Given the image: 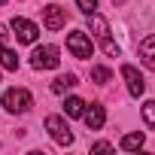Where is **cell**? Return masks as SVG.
I'll return each mask as SVG.
<instances>
[{
    "label": "cell",
    "instance_id": "1",
    "mask_svg": "<svg viewBox=\"0 0 155 155\" xmlns=\"http://www.w3.org/2000/svg\"><path fill=\"white\" fill-rule=\"evenodd\" d=\"M34 107V97L28 88H9L3 91V110L6 113H28Z\"/></svg>",
    "mask_w": 155,
    "mask_h": 155
},
{
    "label": "cell",
    "instance_id": "2",
    "mask_svg": "<svg viewBox=\"0 0 155 155\" xmlns=\"http://www.w3.org/2000/svg\"><path fill=\"white\" fill-rule=\"evenodd\" d=\"M58 64H61L58 46H40V49H34V55H31V67H34V70H55Z\"/></svg>",
    "mask_w": 155,
    "mask_h": 155
},
{
    "label": "cell",
    "instance_id": "3",
    "mask_svg": "<svg viewBox=\"0 0 155 155\" xmlns=\"http://www.w3.org/2000/svg\"><path fill=\"white\" fill-rule=\"evenodd\" d=\"M46 131L52 134V140L58 146H70L73 143V134H70V128H67V122L61 116H46Z\"/></svg>",
    "mask_w": 155,
    "mask_h": 155
},
{
    "label": "cell",
    "instance_id": "4",
    "mask_svg": "<svg viewBox=\"0 0 155 155\" xmlns=\"http://www.w3.org/2000/svg\"><path fill=\"white\" fill-rule=\"evenodd\" d=\"M67 49L73 52V58H91V40H88L82 31L67 34Z\"/></svg>",
    "mask_w": 155,
    "mask_h": 155
},
{
    "label": "cell",
    "instance_id": "5",
    "mask_svg": "<svg viewBox=\"0 0 155 155\" xmlns=\"http://www.w3.org/2000/svg\"><path fill=\"white\" fill-rule=\"evenodd\" d=\"M12 31H15V40H18V43H34V40L40 37V28H37L34 21L21 18V15L12 18Z\"/></svg>",
    "mask_w": 155,
    "mask_h": 155
},
{
    "label": "cell",
    "instance_id": "6",
    "mask_svg": "<svg viewBox=\"0 0 155 155\" xmlns=\"http://www.w3.org/2000/svg\"><path fill=\"white\" fill-rule=\"evenodd\" d=\"M122 76H125V82H128V94H131V97H143L146 82H143L140 70H137V67H131V64H125V67H122Z\"/></svg>",
    "mask_w": 155,
    "mask_h": 155
},
{
    "label": "cell",
    "instance_id": "7",
    "mask_svg": "<svg viewBox=\"0 0 155 155\" xmlns=\"http://www.w3.org/2000/svg\"><path fill=\"white\" fill-rule=\"evenodd\" d=\"M64 21H67V12H64L58 3H49V6L43 9V25H46L49 31H61Z\"/></svg>",
    "mask_w": 155,
    "mask_h": 155
},
{
    "label": "cell",
    "instance_id": "8",
    "mask_svg": "<svg viewBox=\"0 0 155 155\" xmlns=\"http://www.w3.org/2000/svg\"><path fill=\"white\" fill-rule=\"evenodd\" d=\"M82 122L91 128V131H101L104 128V122H107V113H104V107L101 104H85V110H82Z\"/></svg>",
    "mask_w": 155,
    "mask_h": 155
},
{
    "label": "cell",
    "instance_id": "9",
    "mask_svg": "<svg viewBox=\"0 0 155 155\" xmlns=\"http://www.w3.org/2000/svg\"><path fill=\"white\" fill-rule=\"evenodd\" d=\"M88 28H91V34H94L97 40H107V37H110V25H107V18H101L97 12H88Z\"/></svg>",
    "mask_w": 155,
    "mask_h": 155
},
{
    "label": "cell",
    "instance_id": "10",
    "mask_svg": "<svg viewBox=\"0 0 155 155\" xmlns=\"http://www.w3.org/2000/svg\"><path fill=\"white\" fill-rule=\"evenodd\" d=\"M140 61H143L146 67H152V70H155V34H152V37H146V40L140 43Z\"/></svg>",
    "mask_w": 155,
    "mask_h": 155
},
{
    "label": "cell",
    "instance_id": "11",
    "mask_svg": "<svg viewBox=\"0 0 155 155\" xmlns=\"http://www.w3.org/2000/svg\"><path fill=\"white\" fill-rule=\"evenodd\" d=\"M0 67L3 70H18V55L9 46H0Z\"/></svg>",
    "mask_w": 155,
    "mask_h": 155
},
{
    "label": "cell",
    "instance_id": "12",
    "mask_svg": "<svg viewBox=\"0 0 155 155\" xmlns=\"http://www.w3.org/2000/svg\"><path fill=\"white\" fill-rule=\"evenodd\" d=\"M73 85H79V79H76L73 73H67V76H58V79L52 82V91H55V94H64V91L73 88Z\"/></svg>",
    "mask_w": 155,
    "mask_h": 155
},
{
    "label": "cell",
    "instance_id": "13",
    "mask_svg": "<svg viewBox=\"0 0 155 155\" xmlns=\"http://www.w3.org/2000/svg\"><path fill=\"white\" fill-rule=\"evenodd\" d=\"M82 110H85V101H82V97H67V101H64V113H67L70 119L82 116Z\"/></svg>",
    "mask_w": 155,
    "mask_h": 155
},
{
    "label": "cell",
    "instance_id": "14",
    "mask_svg": "<svg viewBox=\"0 0 155 155\" xmlns=\"http://www.w3.org/2000/svg\"><path fill=\"white\" fill-rule=\"evenodd\" d=\"M143 140H146V137H143V134L137 131V134H125L119 146H122L125 152H134V149H140V146H143Z\"/></svg>",
    "mask_w": 155,
    "mask_h": 155
},
{
    "label": "cell",
    "instance_id": "15",
    "mask_svg": "<svg viewBox=\"0 0 155 155\" xmlns=\"http://www.w3.org/2000/svg\"><path fill=\"white\" fill-rule=\"evenodd\" d=\"M91 79H94L97 85H104V82L113 79V73H110V67H91Z\"/></svg>",
    "mask_w": 155,
    "mask_h": 155
},
{
    "label": "cell",
    "instance_id": "16",
    "mask_svg": "<svg viewBox=\"0 0 155 155\" xmlns=\"http://www.w3.org/2000/svg\"><path fill=\"white\" fill-rule=\"evenodd\" d=\"M143 122H146L149 128H155V101L143 104Z\"/></svg>",
    "mask_w": 155,
    "mask_h": 155
},
{
    "label": "cell",
    "instance_id": "17",
    "mask_svg": "<svg viewBox=\"0 0 155 155\" xmlns=\"http://www.w3.org/2000/svg\"><path fill=\"white\" fill-rule=\"evenodd\" d=\"M101 46H104V52H107L110 58H119V46H116L110 37H107V40H101Z\"/></svg>",
    "mask_w": 155,
    "mask_h": 155
},
{
    "label": "cell",
    "instance_id": "18",
    "mask_svg": "<svg viewBox=\"0 0 155 155\" xmlns=\"http://www.w3.org/2000/svg\"><path fill=\"white\" fill-rule=\"evenodd\" d=\"M76 3H79V9L88 15V12H94L97 9V0H76Z\"/></svg>",
    "mask_w": 155,
    "mask_h": 155
},
{
    "label": "cell",
    "instance_id": "19",
    "mask_svg": "<svg viewBox=\"0 0 155 155\" xmlns=\"http://www.w3.org/2000/svg\"><path fill=\"white\" fill-rule=\"evenodd\" d=\"M113 149V143H94L91 146V152H110Z\"/></svg>",
    "mask_w": 155,
    "mask_h": 155
},
{
    "label": "cell",
    "instance_id": "20",
    "mask_svg": "<svg viewBox=\"0 0 155 155\" xmlns=\"http://www.w3.org/2000/svg\"><path fill=\"white\" fill-rule=\"evenodd\" d=\"M6 40H9V34H6V28L0 25V46H6Z\"/></svg>",
    "mask_w": 155,
    "mask_h": 155
},
{
    "label": "cell",
    "instance_id": "21",
    "mask_svg": "<svg viewBox=\"0 0 155 155\" xmlns=\"http://www.w3.org/2000/svg\"><path fill=\"white\" fill-rule=\"evenodd\" d=\"M0 3H6V0H0Z\"/></svg>",
    "mask_w": 155,
    "mask_h": 155
}]
</instances>
